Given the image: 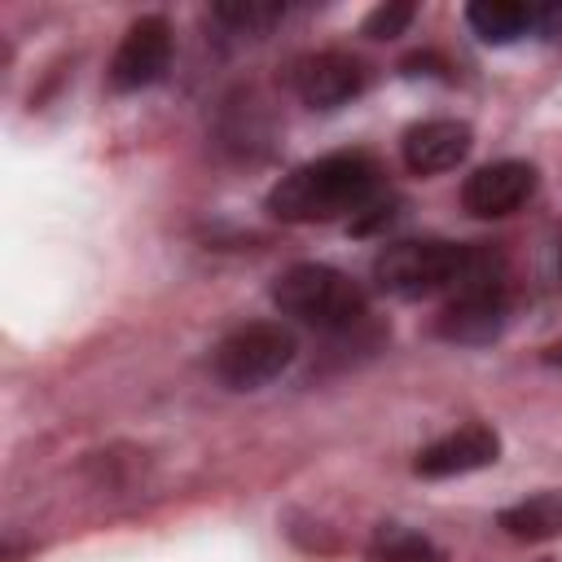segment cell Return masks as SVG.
Returning <instances> with one entry per match:
<instances>
[{
  "instance_id": "obj_13",
  "label": "cell",
  "mask_w": 562,
  "mask_h": 562,
  "mask_svg": "<svg viewBox=\"0 0 562 562\" xmlns=\"http://www.w3.org/2000/svg\"><path fill=\"white\" fill-rule=\"evenodd\" d=\"M369 562H443V549L413 527L382 522L369 540Z\"/></svg>"
},
{
  "instance_id": "obj_3",
  "label": "cell",
  "mask_w": 562,
  "mask_h": 562,
  "mask_svg": "<svg viewBox=\"0 0 562 562\" xmlns=\"http://www.w3.org/2000/svg\"><path fill=\"white\" fill-rule=\"evenodd\" d=\"M272 303L285 316H294V321H303V325H312L321 334H347L369 316L364 290L347 272H338L329 263H294V268H285L272 281Z\"/></svg>"
},
{
  "instance_id": "obj_12",
  "label": "cell",
  "mask_w": 562,
  "mask_h": 562,
  "mask_svg": "<svg viewBox=\"0 0 562 562\" xmlns=\"http://www.w3.org/2000/svg\"><path fill=\"white\" fill-rule=\"evenodd\" d=\"M465 22L483 44H514L527 31H536V9L514 0H479L465 9Z\"/></svg>"
},
{
  "instance_id": "obj_17",
  "label": "cell",
  "mask_w": 562,
  "mask_h": 562,
  "mask_svg": "<svg viewBox=\"0 0 562 562\" xmlns=\"http://www.w3.org/2000/svg\"><path fill=\"white\" fill-rule=\"evenodd\" d=\"M540 360H544V364H553V369H562V338H558V342H549V347L540 351Z\"/></svg>"
},
{
  "instance_id": "obj_16",
  "label": "cell",
  "mask_w": 562,
  "mask_h": 562,
  "mask_svg": "<svg viewBox=\"0 0 562 562\" xmlns=\"http://www.w3.org/2000/svg\"><path fill=\"white\" fill-rule=\"evenodd\" d=\"M536 31L562 40V4H536Z\"/></svg>"
},
{
  "instance_id": "obj_15",
  "label": "cell",
  "mask_w": 562,
  "mask_h": 562,
  "mask_svg": "<svg viewBox=\"0 0 562 562\" xmlns=\"http://www.w3.org/2000/svg\"><path fill=\"white\" fill-rule=\"evenodd\" d=\"M413 13H417L413 4H378V9L364 18V35H369V40H395V35L408 31Z\"/></svg>"
},
{
  "instance_id": "obj_11",
  "label": "cell",
  "mask_w": 562,
  "mask_h": 562,
  "mask_svg": "<svg viewBox=\"0 0 562 562\" xmlns=\"http://www.w3.org/2000/svg\"><path fill=\"white\" fill-rule=\"evenodd\" d=\"M496 527L514 540H527V544H540V540H553L562 536V496L558 492H540V496H527L509 509L496 514Z\"/></svg>"
},
{
  "instance_id": "obj_5",
  "label": "cell",
  "mask_w": 562,
  "mask_h": 562,
  "mask_svg": "<svg viewBox=\"0 0 562 562\" xmlns=\"http://www.w3.org/2000/svg\"><path fill=\"white\" fill-rule=\"evenodd\" d=\"M167 66H171V26H167V18L145 13L123 31V40L110 57V88L140 92V88L158 83L167 75Z\"/></svg>"
},
{
  "instance_id": "obj_18",
  "label": "cell",
  "mask_w": 562,
  "mask_h": 562,
  "mask_svg": "<svg viewBox=\"0 0 562 562\" xmlns=\"http://www.w3.org/2000/svg\"><path fill=\"white\" fill-rule=\"evenodd\" d=\"M558 285H562V237H558Z\"/></svg>"
},
{
  "instance_id": "obj_8",
  "label": "cell",
  "mask_w": 562,
  "mask_h": 562,
  "mask_svg": "<svg viewBox=\"0 0 562 562\" xmlns=\"http://www.w3.org/2000/svg\"><path fill=\"white\" fill-rule=\"evenodd\" d=\"M536 167L531 162H518V158H501V162H487L479 171L465 176L461 184V206L474 215V220H501V215H514L531 193H536Z\"/></svg>"
},
{
  "instance_id": "obj_14",
  "label": "cell",
  "mask_w": 562,
  "mask_h": 562,
  "mask_svg": "<svg viewBox=\"0 0 562 562\" xmlns=\"http://www.w3.org/2000/svg\"><path fill=\"white\" fill-rule=\"evenodd\" d=\"M224 26H233V31H246V35H259V31H268L281 13H285V4H263V0H237V4H215L211 9Z\"/></svg>"
},
{
  "instance_id": "obj_9",
  "label": "cell",
  "mask_w": 562,
  "mask_h": 562,
  "mask_svg": "<svg viewBox=\"0 0 562 562\" xmlns=\"http://www.w3.org/2000/svg\"><path fill=\"white\" fill-rule=\"evenodd\" d=\"M501 457V435L483 422H470V426H457L448 430L443 439L426 443L413 461V470L422 479H452V474H470V470H483Z\"/></svg>"
},
{
  "instance_id": "obj_4",
  "label": "cell",
  "mask_w": 562,
  "mask_h": 562,
  "mask_svg": "<svg viewBox=\"0 0 562 562\" xmlns=\"http://www.w3.org/2000/svg\"><path fill=\"white\" fill-rule=\"evenodd\" d=\"M294 356H299V342L281 321H250L215 342L211 373L228 391H259L277 382L294 364Z\"/></svg>"
},
{
  "instance_id": "obj_7",
  "label": "cell",
  "mask_w": 562,
  "mask_h": 562,
  "mask_svg": "<svg viewBox=\"0 0 562 562\" xmlns=\"http://www.w3.org/2000/svg\"><path fill=\"white\" fill-rule=\"evenodd\" d=\"M509 325V303L501 281H470L452 294V303L439 312L435 334L448 342H465V347H483L492 338H501Z\"/></svg>"
},
{
  "instance_id": "obj_6",
  "label": "cell",
  "mask_w": 562,
  "mask_h": 562,
  "mask_svg": "<svg viewBox=\"0 0 562 562\" xmlns=\"http://www.w3.org/2000/svg\"><path fill=\"white\" fill-rule=\"evenodd\" d=\"M290 83L299 92V101L307 110H338L347 101H356L369 83V70L360 57L351 53H338V48H325V53H307L294 61L290 70Z\"/></svg>"
},
{
  "instance_id": "obj_2",
  "label": "cell",
  "mask_w": 562,
  "mask_h": 562,
  "mask_svg": "<svg viewBox=\"0 0 562 562\" xmlns=\"http://www.w3.org/2000/svg\"><path fill=\"white\" fill-rule=\"evenodd\" d=\"M373 281L395 299H426L470 281H501V259L487 246L457 241H391L373 259Z\"/></svg>"
},
{
  "instance_id": "obj_1",
  "label": "cell",
  "mask_w": 562,
  "mask_h": 562,
  "mask_svg": "<svg viewBox=\"0 0 562 562\" xmlns=\"http://www.w3.org/2000/svg\"><path fill=\"white\" fill-rule=\"evenodd\" d=\"M382 193V167L360 149L312 158L268 189V211L290 224H325L373 206Z\"/></svg>"
},
{
  "instance_id": "obj_10",
  "label": "cell",
  "mask_w": 562,
  "mask_h": 562,
  "mask_svg": "<svg viewBox=\"0 0 562 562\" xmlns=\"http://www.w3.org/2000/svg\"><path fill=\"white\" fill-rule=\"evenodd\" d=\"M470 145H474L470 123H461V119H426V123L404 132L400 154H404V167L413 176H439V171H452L457 162H465Z\"/></svg>"
}]
</instances>
